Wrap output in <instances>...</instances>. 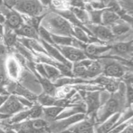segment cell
<instances>
[{
  "mask_svg": "<svg viewBox=\"0 0 133 133\" xmlns=\"http://www.w3.org/2000/svg\"><path fill=\"white\" fill-rule=\"evenodd\" d=\"M5 20H6V18H5V15L1 12H0V24H2L4 26L5 23Z\"/></svg>",
  "mask_w": 133,
  "mask_h": 133,
  "instance_id": "8d00e7d4",
  "label": "cell"
},
{
  "mask_svg": "<svg viewBox=\"0 0 133 133\" xmlns=\"http://www.w3.org/2000/svg\"><path fill=\"white\" fill-rule=\"evenodd\" d=\"M9 125L17 133H49V122L44 118L27 119Z\"/></svg>",
  "mask_w": 133,
  "mask_h": 133,
  "instance_id": "3957f363",
  "label": "cell"
},
{
  "mask_svg": "<svg viewBox=\"0 0 133 133\" xmlns=\"http://www.w3.org/2000/svg\"><path fill=\"white\" fill-rule=\"evenodd\" d=\"M110 48V46H100L95 43H90L86 44L83 50L88 57L94 59L108 52Z\"/></svg>",
  "mask_w": 133,
  "mask_h": 133,
  "instance_id": "d6986e66",
  "label": "cell"
},
{
  "mask_svg": "<svg viewBox=\"0 0 133 133\" xmlns=\"http://www.w3.org/2000/svg\"><path fill=\"white\" fill-rule=\"evenodd\" d=\"M17 0H3V5L9 9H12Z\"/></svg>",
  "mask_w": 133,
  "mask_h": 133,
  "instance_id": "1f68e13d",
  "label": "cell"
},
{
  "mask_svg": "<svg viewBox=\"0 0 133 133\" xmlns=\"http://www.w3.org/2000/svg\"><path fill=\"white\" fill-rule=\"evenodd\" d=\"M0 12L5 15L6 20L4 26L15 30L23 23L22 14L13 9H9L5 5L0 8Z\"/></svg>",
  "mask_w": 133,
  "mask_h": 133,
  "instance_id": "30bf717a",
  "label": "cell"
},
{
  "mask_svg": "<svg viewBox=\"0 0 133 133\" xmlns=\"http://www.w3.org/2000/svg\"><path fill=\"white\" fill-rule=\"evenodd\" d=\"M84 26L90 32L92 36L102 43L112 41L115 39L111 29L109 26H103L102 24H94L91 23L85 24Z\"/></svg>",
  "mask_w": 133,
  "mask_h": 133,
  "instance_id": "52a82bcc",
  "label": "cell"
},
{
  "mask_svg": "<svg viewBox=\"0 0 133 133\" xmlns=\"http://www.w3.org/2000/svg\"><path fill=\"white\" fill-rule=\"evenodd\" d=\"M25 109L27 108L19 102L17 95H9L5 102L0 107V113L10 117Z\"/></svg>",
  "mask_w": 133,
  "mask_h": 133,
  "instance_id": "ba28073f",
  "label": "cell"
},
{
  "mask_svg": "<svg viewBox=\"0 0 133 133\" xmlns=\"http://www.w3.org/2000/svg\"><path fill=\"white\" fill-rule=\"evenodd\" d=\"M87 118V117H86ZM84 119L60 133H95L93 118Z\"/></svg>",
  "mask_w": 133,
  "mask_h": 133,
  "instance_id": "7c38bea8",
  "label": "cell"
},
{
  "mask_svg": "<svg viewBox=\"0 0 133 133\" xmlns=\"http://www.w3.org/2000/svg\"><path fill=\"white\" fill-rule=\"evenodd\" d=\"M94 83H97L99 86L103 87L104 89L110 93H114L119 89L120 82L116 78H110L106 76H98L93 81Z\"/></svg>",
  "mask_w": 133,
  "mask_h": 133,
  "instance_id": "9a60e30c",
  "label": "cell"
},
{
  "mask_svg": "<svg viewBox=\"0 0 133 133\" xmlns=\"http://www.w3.org/2000/svg\"><path fill=\"white\" fill-rule=\"evenodd\" d=\"M103 74L110 78L119 79L125 76L126 69L122 63L116 61H109L103 65Z\"/></svg>",
  "mask_w": 133,
  "mask_h": 133,
  "instance_id": "8fae6325",
  "label": "cell"
},
{
  "mask_svg": "<svg viewBox=\"0 0 133 133\" xmlns=\"http://www.w3.org/2000/svg\"><path fill=\"white\" fill-rule=\"evenodd\" d=\"M120 20V16L110 9H104L101 14V24L110 27Z\"/></svg>",
  "mask_w": 133,
  "mask_h": 133,
  "instance_id": "44dd1931",
  "label": "cell"
},
{
  "mask_svg": "<svg viewBox=\"0 0 133 133\" xmlns=\"http://www.w3.org/2000/svg\"><path fill=\"white\" fill-rule=\"evenodd\" d=\"M36 99H37L40 105L42 107H44L55 105L57 99L55 98V96L48 95V94L44 93V94H42L40 96H38Z\"/></svg>",
  "mask_w": 133,
  "mask_h": 133,
  "instance_id": "f1b7e54d",
  "label": "cell"
},
{
  "mask_svg": "<svg viewBox=\"0 0 133 133\" xmlns=\"http://www.w3.org/2000/svg\"><path fill=\"white\" fill-rule=\"evenodd\" d=\"M119 133H133V126H132V123L131 122V123L129 124L123 130Z\"/></svg>",
  "mask_w": 133,
  "mask_h": 133,
  "instance_id": "836d02e7",
  "label": "cell"
},
{
  "mask_svg": "<svg viewBox=\"0 0 133 133\" xmlns=\"http://www.w3.org/2000/svg\"><path fill=\"white\" fill-rule=\"evenodd\" d=\"M44 8L39 0H17L12 9L23 15L40 16Z\"/></svg>",
  "mask_w": 133,
  "mask_h": 133,
  "instance_id": "277c9868",
  "label": "cell"
},
{
  "mask_svg": "<svg viewBox=\"0 0 133 133\" xmlns=\"http://www.w3.org/2000/svg\"><path fill=\"white\" fill-rule=\"evenodd\" d=\"M87 117V115L84 113H79L66 118L56 119L49 122V133H60L67 129L71 125Z\"/></svg>",
  "mask_w": 133,
  "mask_h": 133,
  "instance_id": "5b68a950",
  "label": "cell"
},
{
  "mask_svg": "<svg viewBox=\"0 0 133 133\" xmlns=\"http://www.w3.org/2000/svg\"><path fill=\"white\" fill-rule=\"evenodd\" d=\"M40 3L44 7H48L51 5L52 0H39Z\"/></svg>",
  "mask_w": 133,
  "mask_h": 133,
  "instance_id": "e575fe53",
  "label": "cell"
},
{
  "mask_svg": "<svg viewBox=\"0 0 133 133\" xmlns=\"http://www.w3.org/2000/svg\"><path fill=\"white\" fill-rule=\"evenodd\" d=\"M5 60L3 56H0V86H3L6 80L5 69Z\"/></svg>",
  "mask_w": 133,
  "mask_h": 133,
  "instance_id": "4dcf8cb0",
  "label": "cell"
},
{
  "mask_svg": "<svg viewBox=\"0 0 133 133\" xmlns=\"http://www.w3.org/2000/svg\"><path fill=\"white\" fill-rule=\"evenodd\" d=\"M64 107L58 106H50L42 107L43 116L42 118L48 122H51L57 119L58 115L61 113L64 109Z\"/></svg>",
  "mask_w": 133,
  "mask_h": 133,
  "instance_id": "7402d4cb",
  "label": "cell"
},
{
  "mask_svg": "<svg viewBox=\"0 0 133 133\" xmlns=\"http://www.w3.org/2000/svg\"><path fill=\"white\" fill-rule=\"evenodd\" d=\"M64 56L66 59L71 63H75L88 58L83 49L76 48L72 46L54 45Z\"/></svg>",
  "mask_w": 133,
  "mask_h": 133,
  "instance_id": "9c48e42d",
  "label": "cell"
},
{
  "mask_svg": "<svg viewBox=\"0 0 133 133\" xmlns=\"http://www.w3.org/2000/svg\"><path fill=\"white\" fill-rule=\"evenodd\" d=\"M110 50H112L113 53L116 55V57H128L132 58L133 45L132 40L130 41H122L118 42L113 45L110 46Z\"/></svg>",
  "mask_w": 133,
  "mask_h": 133,
  "instance_id": "5bb4252c",
  "label": "cell"
},
{
  "mask_svg": "<svg viewBox=\"0 0 133 133\" xmlns=\"http://www.w3.org/2000/svg\"><path fill=\"white\" fill-rule=\"evenodd\" d=\"M36 75H37L39 81H40V83H41L42 86L44 93L55 96L57 89H56V86H55L54 83L51 81L49 80V79H48V78L41 76L37 72H36Z\"/></svg>",
  "mask_w": 133,
  "mask_h": 133,
  "instance_id": "4316f807",
  "label": "cell"
},
{
  "mask_svg": "<svg viewBox=\"0 0 133 133\" xmlns=\"http://www.w3.org/2000/svg\"><path fill=\"white\" fill-rule=\"evenodd\" d=\"M17 36L27 39H33L39 40L37 29L27 23H23L18 29L14 30Z\"/></svg>",
  "mask_w": 133,
  "mask_h": 133,
  "instance_id": "ffe728a7",
  "label": "cell"
},
{
  "mask_svg": "<svg viewBox=\"0 0 133 133\" xmlns=\"http://www.w3.org/2000/svg\"><path fill=\"white\" fill-rule=\"evenodd\" d=\"M45 72V78L49 79L52 82H55L61 76V72L59 69L53 65L42 63Z\"/></svg>",
  "mask_w": 133,
  "mask_h": 133,
  "instance_id": "d4e9b609",
  "label": "cell"
},
{
  "mask_svg": "<svg viewBox=\"0 0 133 133\" xmlns=\"http://www.w3.org/2000/svg\"><path fill=\"white\" fill-rule=\"evenodd\" d=\"M122 112H118L110 117L101 123L97 125L96 128H94L95 133H108L112 129V128L115 126L116 123L118 121V119L119 118Z\"/></svg>",
  "mask_w": 133,
  "mask_h": 133,
  "instance_id": "e0dca14e",
  "label": "cell"
},
{
  "mask_svg": "<svg viewBox=\"0 0 133 133\" xmlns=\"http://www.w3.org/2000/svg\"><path fill=\"white\" fill-rule=\"evenodd\" d=\"M110 27L115 38L116 37H126L129 33H132V26L121 20V18Z\"/></svg>",
  "mask_w": 133,
  "mask_h": 133,
  "instance_id": "ac0fdd59",
  "label": "cell"
},
{
  "mask_svg": "<svg viewBox=\"0 0 133 133\" xmlns=\"http://www.w3.org/2000/svg\"><path fill=\"white\" fill-rule=\"evenodd\" d=\"M81 97L84 100L86 107V115L92 116L96 115V112L101 106V95L99 91H80ZM95 117V116H94Z\"/></svg>",
  "mask_w": 133,
  "mask_h": 133,
  "instance_id": "8992f818",
  "label": "cell"
},
{
  "mask_svg": "<svg viewBox=\"0 0 133 133\" xmlns=\"http://www.w3.org/2000/svg\"><path fill=\"white\" fill-rule=\"evenodd\" d=\"M7 53V47L3 43H0V56L5 57Z\"/></svg>",
  "mask_w": 133,
  "mask_h": 133,
  "instance_id": "d6a6232c",
  "label": "cell"
},
{
  "mask_svg": "<svg viewBox=\"0 0 133 133\" xmlns=\"http://www.w3.org/2000/svg\"><path fill=\"white\" fill-rule=\"evenodd\" d=\"M30 114H31L30 108L19 111V112L15 113L11 117H9V121H8L9 125L18 123L22 122V121H25V120L30 119Z\"/></svg>",
  "mask_w": 133,
  "mask_h": 133,
  "instance_id": "484cf974",
  "label": "cell"
},
{
  "mask_svg": "<svg viewBox=\"0 0 133 133\" xmlns=\"http://www.w3.org/2000/svg\"><path fill=\"white\" fill-rule=\"evenodd\" d=\"M40 41H41L42 44L43 45L44 48H45L48 54L51 58L55 59L58 62L61 63L63 64V65H66V66H68L70 69H71L73 64L65 58L64 56L61 53V52L58 50V48H56L54 45L49 44V43H46V42L42 40H40Z\"/></svg>",
  "mask_w": 133,
  "mask_h": 133,
  "instance_id": "2e32d148",
  "label": "cell"
},
{
  "mask_svg": "<svg viewBox=\"0 0 133 133\" xmlns=\"http://www.w3.org/2000/svg\"><path fill=\"white\" fill-rule=\"evenodd\" d=\"M17 40V35L14 30L4 26V35L3 39V43L4 44L7 48L13 46L16 44Z\"/></svg>",
  "mask_w": 133,
  "mask_h": 133,
  "instance_id": "cb8c5ba5",
  "label": "cell"
},
{
  "mask_svg": "<svg viewBox=\"0 0 133 133\" xmlns=\"http://www.w3.org/2000/svg\"><path fill=\"white\" fill-rule=\"evenodd\" d=\"M37 31L39 37L40 38V40H44V41L52 44V45L54 44L53 40H52L51 33H50L46 29H45L42 26H40L38 28Z\"/></svg>",
  "mask_w": 133,
  "mask_h": 133,
  "instance_id": "f546056e",
  "label": "cell"
},
{
  "mask_svg": "<svg viewBox=\"0 0 133 133\" xmlns=\"http://www.w3.org/2000/svg\"><path fill=\"white\" fill-rule=\"evenodd\" d=\"M70 10L73 14L77 18L83 23V25L90 23V17L88 11L85 9L79 7H71Z\"/></svg>",
  "mask_w": 133,
  "mask_h": 133,
  "instance_id": "83f0119b",
  "label": "cell"
},
{
  "mask_svg": "<svg viewBox=\"0 0 133 133\" xmlns=\"http://www.w3.org/2000/svg\"><path fill=\"white\" fill-rule=\"evenodd\" d=\"M5 69L6 76L12 80H18L21 75L20 65L12 56H9L5 60Z\"/></svg>",
  "mask_w": 133,
  "mask_h": 133,
  "instance_id": "4fadbf2b",
  "label": "cell"
},
{
  "mask_svg": "<svg viewBox=\"0 0 133 133\" xmlns=\"http://www.w3.org/2000/svg\"><path fill=\"white\" fill-rule=\"evenodd\" d=\"M3 35H4V26L2 24H0V43H3Z\"/></svg>",
  "mask_w": 133,
  "mask_h": 133,
  "instance_id": "d590c367",
  "label": "cell"
},
{
  "mask_svg": "<svg viewBox=\"0 0 133 133\" xmlns=\"http://www.w3.org/2000/svg\"><path fill=\"white\" fill-rule=\"evenodd\" d=\"M125 89L121 91L120 93L116 92L112 93V95L107 99L106 102L103 105L100 106L95 115V121L97 125L101 123L107 119L113 114L118 112H122L124 102L126 101Z\"/></svg>",
  "mask_w": 133,
  "mask_h": 133,
  "instance_id": "7a4b0ae2",
  "label": "cell"
},
{
  "mask_svg": "<svg viewBox=\"0 0 133 133\" xmlns=\"http://www.w3.org/2000/svg\"><path fill=\"white\" fill-rule=\"evenodd\" d=\"M18 40L19 42H21L22 43H23V45L27 46L28 48L32 50L33 51V52H36L38 53H42L48 55L42 44L38 43V40L33 39H27V38L22 37V39H18Z\"/></svg>",
  "mask_w": 133,
  "mask_h": 133,
  "instance_id": "603a6c76",
  "label": "cell"
},
{
  "mask_svg": "<svg viewBox=\"0 0 133 133\" xmlns=\"http://www.w3.org/2000/svg\"><path fill=\"white\" fill-rule=\"evenodd\" d=\"M40 26L53 35L75 37L74 26L66 18L56 12L44 15L40 22Z\"/></svg>",
  "mask_w": 133,
  "mask_h": 133,
  "instance_id": "6da1fadb",
  "label": "cell"
}]
</instances>
